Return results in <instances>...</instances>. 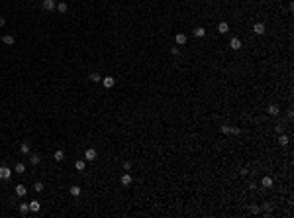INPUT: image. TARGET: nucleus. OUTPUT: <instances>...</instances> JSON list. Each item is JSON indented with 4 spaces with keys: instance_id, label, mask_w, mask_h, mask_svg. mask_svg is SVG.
Wrapping results in <instances>:
<instances>
[{
    "instance_id": "28",
    "label": "nucleus",
    "mask_w": 294,
    "mask_h": 218,
    "mask_svg": "<svg viewBox=\"0 0 294 218\" xmlns=\"http://www.w3.org/2000/svg\"><path fill=\"white\" fill-rule=\"evenodd\" d=\"M278 144H281V145H286V144H288V136L281 134V138H278Z\"/></svg>"
},
{
    "instance_id": "16",
    "label": "nucleus",
    "mask_w": 294,
    "mask_h": 218,
    "mask_svg": "<svg viewBox=\"0 0 294 218\" xmlns=\"http://www.w3.org/2000/svg\"><path fill=\"white\" fill-rule=\"evenodd\" d=\"M228 30H229L228 22H220V24H218V32L220 33H228Z\"/></svg>"
},
{
    "instance_id": "29",
    "label": "nucleus",
    "mask_w": 294,
    "mask_h": 218,
    "mask_svg": "<svg viewBox=\"0 0 294 218\" xmlns=\"http://www.w3.org/2000/svg\"><path fill=\"white\" fill-rule=\"evenodd\" d=\"M178 53H180V49H178V47H171V55H175V57H176Z\"/></svg>"
},
{
    "instance_id": "23",
    "label": "nucleus",
    "mask_w": 294,
    "mask_h": 218,
    "mask_svg": "<svg viewBox=\"0 0 294 218\" xmlns=\"http://www.w3.org/2000/svg\"><path fill=\"white\" fill-rule=\"evenodd\" d=\"M69 193H71L73 197H78V195H80V189H78V185H73L71 189H69Z\"/></svg>"
},
{
    "instance_id": "4",
    "label": "nucleus",
    "mask_w": 294,
    "mask_h": 218,
    "mask_svg": "<svg viewBox=\"0 0 294 218\" xmlns=\"http://www.w3.org/2000/svg\"><path fill=\"white\" fill-rule=\"evenodd\" d=\"M96 157H98V151L94 149V147H88V149L85 151V159H86V161H94Z\"/></svg>"
},
{
    "instance_id": "32",
    "label": "nucleus",
    "mask_w": 294,
    "mask_h": 218,
    "mask_svg": "<svg viewBox=\"0 0 294 218\" xmlns=\"http://www.w3.org/2000/svg\"><path fill=\"white\" fill-rule=\"evenodd\" d=\"M263 210H265V212H271V206H269L267 202H265V205H263Z\"/></svg>"
},
{
    "instance_id": "17",
    "label": "nucleus",
    "mask_w": 294,
    "mask_h": 218,
    "mask_svg": "<svg viewBox=\"0 0 294 218\" xmlns=\"http://www.w3.org/2000/svg\"><path fill=\"white\" fill-rule=\"evenodd\" d=\"M53 159H55V161H63V159H65V153H63V149H57V151L53 153Z\"/></svg>"
},
{
    "instance_id": "6",
    "label": "nucleus",
    "mask_w": 294,
    "mask_h": 218,
    "mask_svg": "<svg viewBox=\"0 0 294 218\" xmlns=\"http://www.w3.org/2000/svg\"><path fill=\"white\" fill-rule=\"evenodd\" d=\"M131 181H133V179H131V175H130L128 171H125L124 175L120 177V183H122V187H130V185H131Z\"/></svg>"
},
{
    "instance_id": "5",
    "label": "nucleus",
    "mask_w": 294,
    "mask_h": 218,
    "mask_svg": "<svg viewBox=\"0 0 294 218\" xmlns=\"http://www.w3.org/2000/svg\"><path fill=\"white\" fill-rule=\"evenodd\" d=\"M253 32L257 33V35H263V33L267 32V26H265L263 22H257V24H255V26H253Z\"/></svg>"
},
{
    "instance_id": "20",
    "label": "nucleus",
    "mask_w": 294,
    "mask_h": 218,
    "mask_svg": "<svg viewBox=\"0 0 294 218\" xmlns=\"http://www.w3.org/2000/svg\"><path fill=\"white\" fill-rule=\"evenodd\" d=\"M20 151L24 153V155H27V153H30V144H27V142H22V145H20Z\"/></svg>"
},
{
    "instance_id": "26",
    "label": "nucleus",
    "mask_w": 294,
    "mask_h": 218,
    "mask_svg": "<svg viewBox=\"0 0 294 218\" xmlns=\"http://www.w3.org/2000/svg\"><path fill=\"white\" fill-rule=\"evenodd\" d=\"M33 191H35V193H41V191H43V183H41V181H37V183L33 185Z\"/></svg>"
},
{
    "instance_id": "7",
    "label": "nucleus",
    "mask_w": 294,
    "mask_h": 218,
    "mask_svg": "<svg viewBox=\"0 0 294 218\" xmlns=\"http://www.w3.org/2000/svg\"><path fill=\"white\" fill-rule=\"evenodd\" d=\"M229 47L235 49V51L241 49V40H239V38H231V40H229Z\"/></svg>"
},
{
    "instance_id": "2",
    "label": "nucleus",
    "mask_w": 294,
    "mask_h": 218,
    "mask_svg": "<svg viewBox=\"0 0 294 218\" xmlns=\"http://www.w3.org/2000/svg\"><path fill=\"white\" fill-rule=\"evenodd\" d=\"M41 8L47 10V12H53L57 8V4H55V0H41Z\"/></svg>"
},
{
    "instance_id": "14",
    "label": "nucleus",
    "mask_w": 294,
    "mask_h": 218,
    "mask_svg": "<svg viewBox=\"0 0 294 218\" xmlns=\"http://www.w3.org/2000/svg\"><path fill=\"white\" fill-rule=\"evenodd\" d=\"M39 208H41L39 200H32V202H30V212H39Z\"/></svg>"
},
{
    "instance_id": "3",
    "label": "nucleus",
    "mask_w": 294,
    "mask_h": 218,
    "mask_svg": "<svg viewBox=\"0 0 294 218\" xmlns=\"http://www.w3.org/2000/svg\"><path fill=\"white\" fill-rule=\"evenodd\" d=\"M10 177H12V169L6 167V165H2L0 167V179H2V181H8Z\"/></svg>"
},
{
    "instance_id": "25",
    "label": "nucleus",
    "mask_w": 294,
    "mask_h": 218,
    "mask_svg": "<svg viewBox=\"0 0 294 218\" xmlns=\"http://www.w3.org/2000/svg\"><path fill=\"white\" fill-rule=\"evenodd\" d=\"M14 171L18 173V175H22V173L26 171V165H24V163H16V169H14Z\"/></svg>"
},
{
    "instance_id": "24",
    "label": "nucleus",
    "mask_w": 294,
    "mask_h": 218,
    "mask_svg": "<svg viewBox=\"0 0 294 218\" xmlns=\"http://www.w3.org/2000/svg\"><path fill=\"white\" fill-rule=\"evenodd\" d=\"M88 79H90L92 83H100V81H102V77H100L98 73H90V77H88Z\"/></svg>"
},
{
    "instance_id": "30",
    "label": "nucleus",
    "mask_w": 294,
    "mask_h": 218,
    "mask_svg": "<svg viewBox=\"0 0 294 218\" xmlns=\"http://www.w3.org/2000/svg\"><path fill=\"white\" fill-rule=\"evenodd\" d=\"M124 169L125 171H131V161H124Z\"/></svg>"
},
{
    "instance_id": "11",
    "label": "nucleus",
    "mask_w": 294,
    "mask_h": 218,
    "mask_svg": "<svg viewBox=\"0 0 294 218\" xmlns=\"http://www.w3.org/2000/svg\"><path fill=\"white\" fill-rule=\"evenodd\" d=\"M27 212H30V202H20V214L26 216Z\"/></svg>"
},
{
    "instance_id": "31",
    "label": "nucleus",
    "mask_w": 294,
    "mask_h": 218,
    "mask_svg": "<svg viewBox=\"0 0 294 218\" xmlns=\"http://www.w3.org/2000/svg\"><path fill=\"white\" fill-rule=\"evenodd\" d=\"M282 130H284V128H282L281 124H278V126H274V132H276V134H282Z\"/></svg>"
},
{
    "instance_id": "19",
    "label": "nucleus",
    "mask_w": 294,
    "mask_h": 218,
    "mask_svg": "<svg viewBox=\"0 0 294 218\" xmlns=\"http://www.w3.org/2000/svg\"><path fill=\"white\" fill-rule=\"evenodd\" d=\"M261 185L265 187V189H271V187H273V179H271V177H263Z\"/></svg>"
},
{
    "instance_id": "18",
    "label": "nucleus",
    "mask_w": 294,
    "mask_h": 218,
    "mask_svg": "<svg viewBox=\"0 0 294 218\" xmlns=\"http://www.w3.org/2000/svg\"><path fill=\"white\" fill-rule=\"evenodd\" d=\"M2 41H4L6 45H14V41H16V38H14V35H2Z\"/></svg>"
},
{
    "instance_id": "12",
    "label": "nucleus",
    "mask_w": 294,
    "mask_h": 218,
    "mask_svg": "<svg viewBox=\"0 0 294 218\" xmlns=\"http://www.w3.org/2000/svg\"><path fill=\"white\" fill-rule=\"evenodd\" d=\"M16 195H18V197H26V195H27V189H26L24 185H16Z\"/></svg>"
},
{
    "instance_id": "9",
    "label": "nucleus",
    "mask_w": 294,
    "mask_h": 218,
    "mask_svg": "<svg viewBox=\"0 0 294 218\" xmlns=\"http://www.w3.org/2000/svg\"><path fill=\"white\" fill-rule=\"evenodd\" d=\"M114 83H116V79H114V77H104V79H102V85H104L106 88H112V86H114Z\"/></svg>"
},
{
    "instance_id": "27",
    "label": "nucleus",
    "mask_w": 294,
    "mask_h": 218,
    "mask_svg": "<svg viewBox=\"0 0 294 218\" xmlns=\"http://www.w3.org/2000/svg\"><path fill=\"white\" fill-rule=\"evenodd\" d=\"M249 212H251V214H259V212H261V208H259L257 205H251V206H249Z\"/></svg>"
},
{
    "instance_id": "21",
    "label": "nucleus",
    "mask_w": 294,
    "mask_h": 218,
    "mask_svg": "<svg viewBox=\"0 0 294 218\" xmlns=\"http://www.w3.org/2000/svg\"><path fill=\"white\" fill-rule=\"evenodd\" d=\"M57 10H59L61 14H65L67 10H69V4H67V2H59V4H57Z\"/></svg>"
},
{
    "instance_id": "10",
    "label": "nucleus",
    "mask_w": 294,
    "mask_h": 218,
    "mask_svg": "<svg viewBox=\"0 0 294 218\" xmlns=\"http://www.w3.org/2000/svg\"><path fill=\"white\" fill-rule=\"evenodd\" d=\"M75 169H77V171H85L86 169V161L85 159H77V161H75Z\"/></svg>"
},
{
    "instance_id": "33",
    "label": "nucleus",
    "mask_w": 294,
    "mask_h": 218,
    "mask_svg": "<svg viewBox=\"0 0 294 218\" xmlns=\"http://www.w3.org/2000/svg\"><path fill=\"white\" fill-rule=\"evenodd\" d=\"M4 24H6V20H4V18H2V16H0V28L4 26Z\"/></svg>"
},
{
    "instance_id": "1",
    "label": "nucleus",
    "mask_w": 294,
    "mask_h": 218,
    "mask_svg": "<svg viewBox=\"0 0 294 218\" xmlns=\"http://www.w3.org/2000/svg\"><path fill=\"white\" fill-rule=\"evenodd\" d=\"M220 132H222V134H233V136H237L241 130H239V128H235V126H220Z\"/></svg>"
},
{
    "instance_id": "22",
    "label": "nucleus",
    "mask_w": 294,
    "mask_h": 218,
    "mask_svg": "<svg viewBox=\"0 0 294 218\" xmlns=\"http://www.w3.org/2000/svg\"><path fill=\"white\" fill-rule=\"evenodd\" d=\"M194 35H196V38H204V35H206V30H204L202 26H198L194 30Z\"/></svg>"
},
{
    "instance_id": "8",
    "label": "nucleus",
    "mask_w": 294,
    "mask_h": 218,
    "mask_svg": "<svg viewBox=\"0 0 294 218\" xmlns=\"http://www.w3.org/2000/svg\"><path fill=\"white\" fill-rule=\"evenodd\" d=\"M186 40H188V38H186L184 33H176V35H175V41H176V45H184V43H186Z\"/></svg>"
},
{
    "instance_id": "15",
    "label": "nucleus",
    "mask_w": 294,
    "mask_h": 218,
    "mask_svg": "<svg viewBox=\"0 0 294 218\" xmlns=\"http://www.w3.org/2000/svg\"><path fill=\"white\" fill-rule=\"evenodd\" d=\"M27 155H30V163H32V165H37L39 161H41V157H39L37 153H27Z\"/></svg>"
},
{
    "instance_id": "13",
    "label": "nucleus",
    "mask_w": 294,
    "mask_h": 218,
    "mask_svg": "<svg viewBox=\"0 0 294 218\" xmlns=\"http://www.w3.org/2000/svg\"><path fill=\"white\" fill-rule=\"evenodd\" d=\"M267 110H269V114H271V116H278V112H281V108H278L276 104H271Z\"/></svg>"
},
{
    "instance_id": "34",
    "label": "nucleus",
    "mask_w": 294,
    "mask_h": 218,
    "mask_svg": "<svg viewBox=\"0 0 294 218\" xmlns=\"http://www.w3.org/2000/svg\"><path fill=\"white\" fill-rule=\"evenodd\" d=\"M0 40H2V35H0Z\"/></svg>"
}]
</instances>
